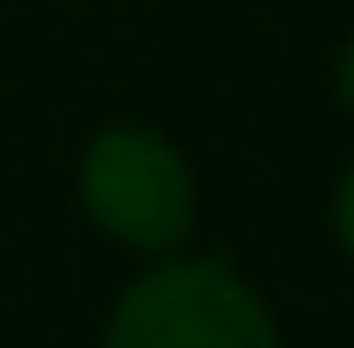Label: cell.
I'll return each mask as SVG.
<instances>
[{"label":"cell","instance_id":"obj_1","mask_svg":"<svg viewBox=\"0 0 354 348\" xmlns=\"http://www.w3.org/2000/svg\"><path fill=\"white\" fill-rule=\"evenodd\" d=\"M75 199L106 243L143 262L187 249L199 224V174L187 149L168 131L131 125V118L87 137L75 162Z\"/></svg>","mask_w":354,"mask_h":348},{"label":"cell","instance_id":"obj_2","mask_svg":"<svg viewBox=\"0 0 354 348\" xmlns=\"http://www.w3.org/2000/svg\"><path fill=\"white\" fill-rule=\"evenodd\" d=\"M106 348H280V324L230 262L174 249L112 299Z\"/></svg>","mask_w":354,"mask_h":348},{"label":"cell","instance_id":"obj_3","mask_svg":"<svg viewBox=\"0 0 354 348\" xmlns=\"http://www.w3.org/2000/svg\"><path fill=\"white\" fill-rule=\"evenodd\" d=\"M330 230H336L342 255L354 262V162L342 168V181H336V199H330Z\"/></svg>","mask_w":354,"mask_h":348},{"label":"cell","instance_id":"obj_4","mask_svg":"<svg viewBox=\"0 0 354 348\" xmlns=\"http://www.w3.org/2000/svg\"><path fill=\"white\" fill-rule=\"evenodd\" d=\"M330 87H336V100H342V112L354 118V31L342 37V50H336V68H330Z\"/></svg>","mask_w":354,"mask_h":348}]
</instances>
